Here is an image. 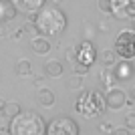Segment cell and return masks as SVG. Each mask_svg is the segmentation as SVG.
<instances>
[{"label": "cell", "mask_w": 135, "mask_h": 135, "mask_svg": "<svg viewBox=\"0 0 135 135\" xmlns=\"http://www.w3.org/2000/svg\"><path fill=\"white\" fill-rule=\"evenodd\" d=\"M34 26L40 36H55L67 28V16L56 6H42L34 12Z\"/></svg>", "instance_id": "cell-1"}, {"label": "cell", "mask_w": 135, "mask_h": 135, "mask_svg": "<svg viewBox=\"0 0 135 135\" xmlns=\"http://www.w3.org/2000/svg\"><path fill=\"white\" fill-rule=\"evenodd\" d=\"M8 135H46V123L38 113H18L8 123Z\"/></svg>", "instance_id": "cell-2"}, {"label": "cell", "mask_w": 135, "mask_h": 135, "mask_svg": "<svg viewBox=\"0 0 135 135\" xmlns=\"http://www.w3.org/2000/svg\"><path fill=\"white\" fill-rule=\"evenodd\" d=\"M77 111L83 113L85 117H99L105 111V97L99 91H83L75 103Z\"/></svg>", "instance_id": "cell-3"}, {"label": "cell", "mask_w": 135, "mask_h": 135, "mask_svg": "<svg viewBox=\"0 0 135 135\" xmlns=\"http://www.w3.org/2000/svg\"><path fill=\"white\" fill-rule=\"evenodd\" d=\"M115 55L129 61L131 56H135V32L133 30H121L119 36L115 38Z\"/></svg>", "instance_id": "cell-4"}, {"label": "cell", "mask_w": 135, "mask_h": 135, "mask_svg": "<svg viewBox=\"0 0 135 135\" xmlns=\"http://www.w3.org/2000/svg\"><path fill=\"white\" fill-rule=\"evenodd\" d=\"M46 135H79V125L71 117H56L49 121Z\"/></svg>", "instance_id": "cell-5"}, {"label": "cell", "mask_w": 135, "mask_h": 135, "mask_svg": "<svg viewBox=\"0 0 135 135\" xmlns=\"http://www.w3.org/2000/svg\"><path fill=\"white\" fill-rule=\"evenodd\" d=\"M127 105V95H125L121 89H109L107 95H105V107L107 109H121Z\"/></svg>", "instance_id": "cell-6"}, {"label": "cell", "mask_w": 135, "mask_h": 135, "mask_svg": "<svg viewBox=\"0 0 135 135\" xmlns=\"http://www.w3.org/2000/svg\"><path fill=\"white\" fill-rule=\"evenodd\" d=\"M95 61V51H93V45L91 40H83L79 46H77V61L75 62H83V65H89Z\"/></svg>", "instance_id": "cell-7"}, {"label": "cell", "mask_w": 135, "mask_h": 135, "mask_svg": "<svg viewBox=\"0 0 135 135\" xmlns=\"http://www.w3.org/2000/svg\"><path fill=\"white\" fill-rule=\"evenodd\" d=\"M113 71H115L117 81H127V79H131V75H133V67H131V62L125 61V59L121 62H115Z\"/></svg>", "instance_id": "cell-8"}, {"label": "cell", "mask_w": 135, "mask_h": 135, "mask_svg": "<svg viewBox=\"0 0 135 135\" xmlns=\"http://www.w3.org/2000/svg\"><path fill=\"white\" fill-rule=\"evenodd\" d=\"M16 16V6L12 0H0V22L12 20Z\"/></svg>", "instance_id": "cell-9"}, {"label": "cell", "mask_w": 135, "mask_h": 135, "mask_svg": "<svg viewBox=\"0 0 135 135\" xmlns=\"http://www.w3.org/2000/svg\"><path fill=\"white\" fill-rule=\"evenodd\" d=\"M62 73H65V67H62L61 61H56V59H52V61H46L45 62V75H49V77H62Z\"/></svg>", "instance_id": "cell-10"}, {"label": "cell", "mask_w": 135, "mask_h": 135, "mask_svg": "<svg viewBox=\"0 0 135 135\" xmlns=\"http://www.w3.org/2000/svg\"><path fill=\"white\" fill-rule=\"evenodd\" d=\"M30 45H32V51L36 52V55H46V52L52 49L46 36H34V38L30 40Z\"/></svg>", "instance_id": "cell-11"}, {"label": "cell", "mask_w": 135, "mask_h": 135, "mask_svg": "<svg viewBox=\"0 0 135 135\" xmlns=\"http://www.w3.org/2000/svg\"><path fill=\"white\" fill-rule=\"evenodd\" d=\"M38 103L42 107H52L55 105V93L51 89H40L38 91Z\"/></svg>", "instance_id": "cell-12"}, {"label": "cell", "mask_w": 135, "mask_h": 135, "mask_svg": "<svg viewBox=\"0 0 135 135\" xmlns=\"http://www.w3.org/2000/svg\"><path fill=\"white\" fill-rule=\"evenodd\" d=\"M101 79H103V85L107 87V89H113V85L117 83V77H115V71L113 67H107L101 71Z\"/></svg>", "instance_id": "cell-13"}, {"label": "cell", "mask_w": 135, "mask_h": 135, "mask_svg": "<svg viewBox=\"0 0 135 135\" xmlns=\"http://www.w3.org/2000/svg\"><path fill=\"white\" fill-rule=\"evenodd\" d=\"M18 113H20V105H18L16 101H6L4 103V109H2V115H4V117L12 119V117H16Z\"/></svg>", "instance_id": "cell-14"}, {"label": "cell", "mask_w": 135, "mask_h": 135, "mask_svg": "<svg viewBox=\"0 0 135 135\" xmlns=\"http://www.w3.org/2000/svg\"><path fill=\"white\" fill-rule=\"evenodd\" d=\"M16 75L18 77H28V75H32V62L22 59V61L16 62Z\"/></svg>", "instance_id": "cell-15"}, {"label": "cell", "mask_w": 135, "mask_h": 135, "mask_svg": "<svg viewBox=\"0 0 135 135\" xmlns=\"http://www.w3.org/2000/svg\"><path fill=\"white\" fill-rule=\"evenodd\" d=\"M46 0H20L22 8H26L28 12H38L42 6H45Z\"/></svg>", "instance_id": "cell-16"}, {"label": "cell", "mask_w": 135, "mask_h": 135, "mask_svg": "<svg viewBox=\"0 0 135 135\" xmlns=\"http://www.w3.org/2000/svg\"><path fill=\"white\" fill-rule=\"evenodd\" d=\"M115 59H117V55H115V51H103L101 52V61L105 62V65H115Z\"/></svg>", "instance_id": "cell-17"}, {"label": "cell", "mask_w": 135, "mask_h": 135, "mask_svg": "<svg viewBox=\"0 0 135 135\" xmlns=\"http://www.w3.org/2000/svg\"><path fill=\"white\" fill-rule=\"evenodd\" d=\"M95 32H97V26H95V24H91V22L85 24V40H91L93 36H95Z\"/></svg>", "instance_id": "cell-18"}, {"label": "cell", "mask_w": 135, "mask_h": 135, "mask_svg": "<svg viewBox=\"0 0 135 135\" xmlns=\"http://www.w3.org/2000/svg\"><path fill=\"white\" fill-rule=\"evenodd\" d=\"M81 87H83V79L79 75H73L71 81H69V89H81Z\"/></svg>", "instance_id": "cell-19"}, {"label": "cell", "mask_w": 135, "mask_h": 135, "mask_svg": "<svg viewBox=\"0 0 135 135\" xmlns=\"http://www.w3.org/2000/svg\"><path fill=\"white\" fill-rule=\"evenodd\" d=\"M125 127L133 131L135 129V113H127L125 115Z\"/></svg>", "instance_id": "cell-20"}, {"label": "cell", "mask_w": 135, "mask_h": 135, "mask_svg": "<svg viewBox=\"0 0 135 135\" xmlns=\"http://www.w3.org/2000/svg\"><path fill=\"white\" fill-rule=\"evenodd\" d=\"M87 73H89V65L75 62V75H87Z\"/></svg>", "instance_id": "cell-21"}, {"label": "cell", "mask_w": 135, "mask_h": 135, "mask_svg": "<svg viewBox=\"0 0 135 135\" xmlns=\"http://www.w3.org/2000/svg\"><path fill=\"white\" fill-rule=\"evenodd\" d=\"M113 0H99V10L101 12H111Z\"/></svg>", "instance_id": "cell-22"}, {"label": "cell", "mask_w": 135, "mask_h": 135, "mask_svg": "<svg viewBox=\"0 0 135 135\" xmlns=\"http://www.w3.org/2000/svg\"><path fill=\"white\" fill-rule=\"evenodd\" d=\"M111 135H131V129H127V127H113V133Z\"/></svg>", "instance_id": "cell-23"}, {"label": "cell", "mask_w": 135, "mask_h": 135, "mask_svg": "<svg viewBox=\"0 0 135 135\" xmlns=\"http://www.w3.org/2000/svg\"><path fill=\"white\" fill-rule=\"evenodd\" d=\"M99 131H101L103 135H111L113 133V127L109 123H101V125H99Z\"/></svg>", "instance_id": "cell-24"}, {"label": "cell", "mask_w": 135, "mask_h": 135, "mask_svg": "<svg viewBox=\"0 0 135 135\" xmlns=\"http://www.w3.org/2000/svg\"><path fill=\"white\" fill-rule=\"evenodd\" d=\"M127 16L129 18L135 16V0H129V2H127Z\"/></svg>", "instance_id": "cell-25"}, {"label": "cell", "mask_w": 135, "mask_h": 135, "mask_svg": "<svg viewBox=\"0 0 135 135\" xmlns=\"http://www.w3.org/2000/svg\"><path fill=\"white\" fill-rule=\"evenodd\" d=\"M67 56H69V61H77V52H75V49H69Z\"/></svg>", "instance_id": "cell-26"}, {"label": "cell", "mask_w": 135, "mask_h": 135, "mask_svg": "<svg viewBox=\"0 0 135 135\" xmlns=\"http://www.w3.org/2000/svg\"><path fill=\"white\" fill-rule=\"evenodd\" d=\"M0 36H6V26H4V22H0Z\"/></svg>", "instance_id": "cell-27"}, {"label": "cell", "mask_w": 135, "mask_h": 135, "mask_svg": "<svg viewBox=\"0 0 135 135\" xmlns=\"http://www.w3.org/2000/svg\"><path fill=\"white\" fill-rule=\"evenodd\" d=\"M131 101L135 103V87H133V89H131Z\"/></svg>", "instance_id": "cell-28"}, {"label": "cell", "mask_w": 135, "mask_h": 135, "mask_svg": "<svg viewBox=\"0 0 135 135\" xmlns=\"http://www.w3.org/2000/svg\"><path fill=\"white\" fill-rule=\"evenodd\" d=\"M4 103H6L4 99H0V113H2V109H4Z\"/></svg>", "instance_id": "cell-29"}, {"label": "cell", "mask_w": 135, "mask_h": 135, "mask_svg": "<svg viewBox=\"0 0 135 135\" xmlns=\"http://www.w3.org/2000/svg\"><path fill=\"white\" fill-rule=\"evenodd\" d=\"M133 20H135V16H133Z\"/></svg>", "instance_id": "cell-30"}]
</instances>
